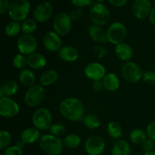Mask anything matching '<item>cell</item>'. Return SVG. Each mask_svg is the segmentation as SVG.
<instances>
[{"mask_svg": "<svg viewBox=\"0 0 155 155\" xmlns=\"http://www.w3.org/2000/svg\"><path fill=\"white\" fill-rule=\"evenodd\" d=\"M59 112L67 120L77 122L84 117L85 107L78 98L70 97L64 99L59 104Z\"/></svg>", "mask_w": 155, "mask_h": 155, "instance_id": "cell-1", "label": "cell"}, {"mask_svg": "<svg viewBox=\"0 0 155 155\" xmlns=\"http://www.w3.org/2000/svg\"><path fill=\"white\" fill-rule=\"evenodd\" d=\"M41 149L48 155H59L64 148V142L59 137L51 134H45L39 140Z\"/></svg>", "mask_w": 155, "mask_h": 155, "instance_id": "cell-2", "label": "cell"}, {"mask_svg": "<svg viewBox=\"0 0 155 155\" xmlns=\"http://www.w3.org/2000/svg\"><path fill=\"white\" fill-rule=\"evenodd\" d=\"M30 10V4L27 0H15L10 4L8 9L9 17L15 21H24Z\"/></svg>", "mask_w": 155, "mask_h": 155, "instance_id": "cell-3", "label": "cell"}, {"mask_svg": "<svg viewBox=\"0 0 155 155\" xmlns=\"http://www.w3.org/2000/svg\"><path fill=\"white\" fill-rule=\"evenodd\" d=\"M33 126L39 130H49L52 125V116L46 107H40L33 113L32 117Z\"/></svg>", "mask_w": 155, "mask_h": 155, "instance_id": "cell-4", "label": "cell"}, {"mask_svg": "<svg viewBox=\"0 0 155 155\" xmlns=\"http://www.w3.org/2000/svg\"><path fill=\"white\" fill-rule=\"evenodd\" d=\"M107 42L114 45L124 42L127 36L126 26L121 22H114L110 24L106 31Z\"/></svg>", "mask_w": 155, "mask_h": 155, "instance_id": "cell-5", "label": "cell"}, {"mask_svg": "<svg viewBox=\"0 0 155 155\" xmlns=\"http://www.w3.org/2000/svg\"><path fill=\"white\" fill-rule=\"evenodd\" d=\"M45 92L41 84H35L29 87L24 95V101L29 107H36L44 100Z\"/></svg>", "mask_w": 155, "mask_h": 155, "instance_id": "cell-6", "label": "cell"}, {"mask_svg": "<svg viewBox=\"0 0 155 155\" xmlns=\"http://www.w3.org/2000/svg\"><path fill=\"white\" fill-rule=\"evenodd\" d=\"M110 11L102 3H96L91 8L89 17L94 24L105 25L110 20Z\"/></svg>", "mask_w": 155, "mask_h": 155, "instance_id": "cell-7", "label": "cell"}, {"mask_svg": "<svg viewBox=\"0 0 155 155\" xmlns=\"http://www.w3.org/2000/svg\"><path fill=\"white\" fill-rule=\"evenodd\" d=\"M121 74L126 81L136 83L142 79L143 72L137 64L133 61H127L121 68Z\"/></svg>", "mask_w": 155, "mask_h": 155, "instance_id": "cell-8", "label": "cell"}, {"mask_svg": "<svg viewBox=\"0 0 155 155\" xmlns=\"http://www.w3.org/2000/svg\"><path fill=\"white\" fill-rule=\"evenodd\" d=\"M53 28L59 36L68 35L72 28V19L70 15L64 12L57 14L53 20Z\"/></svg>", "mask_w": 155, "mask_h": 155, "instance_id": "cell-9", "label": "cell"}, {"mask_svg": "<svg viewBox=\"0 0 155 155\" xmlns=\"http://www.w3.org/2000/svg\"><path fill=\"white\" fill-rule=\"evenodd\" d=\"M37 40L31 34H25L19 36L17 41V47L20 53L24 55H30L36 52L37 48Z\"/></svg>", "mask_w": 155, "mask_h": 155, "instance_id": "cell-10", "label": "cell"}, {"mask_svg": "<svg viewBox=\"0 0 155 155\" xmlns=\"http://www.w3.org/2000/svg\"><path fill=\"white\" fill-rule=\"evenodd\" d=\"M19 112V105L12 98L9 97H3L0 98V115L2 117H15Z\"/></svg>", "mask_w": 155, "mask_h": 155, "instance_id": "cell-11", "label": "cell"}, {"mask_svg": "<svg viewBox=\"0 0 155 155\" xmlns=\"http://www.w3.org/2000/svg\"><path fill=\"white\" fill-rule=\"evenodd\" d=\"M84 148L89 155H101L105 149V142L101 136H91L86 139Z\"/></svg>", "mask_w": 155, "mask_h": 155, "instance_id": "cell-12", "label": "cell"}, {"mask_svg": "<svg viewBox=\"0 0 155 155\" xmlns=\"http://www.w3.org/2000/svg\"><path fill=\"white\" fill-rule=\"evenodd\" d=\"M86 77L92 81L102 80L106 75V69L101 64L98 62H92L88 64L84 69Z\"/></svg>", "mask_w": 155, "mask_h": 155, "instance_id": "cell-13", "label": "cell"}, {"mask_svg": "<svg viewBox=\"0 0 155 155\" xmlns=\"http://www.w3.org/2000/svg\"><path fill=\"white\" fill-rule=\"evenodd\" d=\"M151 10V2L150 0H135L132 5L133 16L139 20H143L149 16Z\"/></svg>", "mask_w": 155, "mask_h": 155, "instance_id": "cell-14", "label": "cell"}, {"mask_svg": "<svg viewBox=\"0 0 155 155\" xmlns=\"http://www.w3.org/2000/svg\"><path fill=\"white\" fill-rule=\"evenodd\" d=\"M43 45L49 51H58L61 48L62 41L60 36L55 32H47L43 36Z\"/></svg>", "mask_w": 155, "mask_h": 155, "instance_id": "cell-15", "label": "cell"}, {"mask_svg": "<svg viewBox=\"0 0 155 155\" xmlns=\"http://www.w3.org/2000/svg\"><path fill=\"white\" fill-rule=\"evenodd\" d=\"M52 6L48 2L40 3L33 12V18L39 23H45L50 19L52 15Z\"/></svg>", "mask_w": 155, "mask_h": 155, "instance_id": "cell-16", "label": "cell"}, {"mask_svg": "<svg viewBox=\"0 0 155 155\" xmlns=\"http://www.w3.org/2000/svg\"><path fill=\"white\" fill-rule=\"evenodd\" d=\"M88 34H89V37L92 40L95 41V42L104 44L107 42L106 32L101 28V26L96 25V24H92V25L89 26Z\"/></svg>", "mask_w": 155, "mask_h": 155, "instance_id": "cell-17", "label": "cell"}, {"mask_svg": "<svg viewBox=\"0 0 155 155\" xmlns=\"http://www.w3.org/2000/svg\"><path fill=\"white\" fill-rule=\"evenodd\" d=\"M58 55L61 60L66 62H74L78 59L79 51L75 47L64 45L58 51Z\"/></svg>", "mask_w": 155, "mask_h": 155, "instance_id": "cell-18", "label": "cell"}, {"mask_svg": "<svg viewBox=\"0 0 155 155\" xmlns=\"http://www.w3.org/2000/svg\"><path fill=\"white\" fill-rule=\"evenodd\" d=\"M115 54L118 58L127 62L133 57V50L129 44L124 42L116 45Z\"/></svg>", "mask_w": 155, "mask_h": 155, "instance_id": "cell-19", "label": "cell"}, {"mask_svg": "<svg viewBox=\"0 0 155 155\" xmlns=\"http://www.w3.org/2000/svg\"><path fill=\"white\" fill-rule=\"evenodd\" d=\"M27 65L34 70H40L46 65L47 60L41 53L35 52L30 54L27 58Z\"/></svg>", "mask_w": 155, "mask_h": 155, "instance_id": "cell-20", "label": "cell"}, {"mask_svg": "<svg viewBox=\"0 0 155 155\" xmlns=\"http://www.w3.org/2000/svg\"><path fill=\"white\" fill-rule=\"evenodd\" d=\"M102 83L104 89L109 92H114L117 90L120 84L119 77L113 73L106 74V75L103 78Z\"/></svg>", "mask_w": 155, "mask_h": 155, "instance_id": "cell-21", "label": "cell"}, {"mask_svg": "<svg viewBox=\"0 0 155 155\" xmlns=\"http://www.w3.org/2000/svg\"><path fill=\"white\" fill-rule=\"evenodd\" d=\"M40 133L36 127L25 129L21 134V139L25 144H33L40 139Z\"/></svg>", "mask_w": 155, "mask_h": 155, "instance_id": "cell-22", "label": "cell"}, {"mask_svg": "<svg viewBox=\"0 0 155 155\" xmlns=\"http://www.w3.org/2000/svg\"><path fill=\"white\" fill-rule=\"evenodd\" d=\"M18 84L15 80H8L5 82L0 88V98L3 97L13 96L18 92Z\"/></svg>", "mask_w": 155, "mask_h": 155, "instance_id": "cell-23", "label": "cell"}, {"mask_svg": "<svg viewBox=\"0 0 155 155\" xmlns=\"http://www.w3.org/2000/svg\"><path fill=\"white\" fill-rule=\"evenodd\" d=\"M131 151V146L127 141L119 139L114 144L111 155H130Z\"/></svg>", "mask_w": 155, "mask_h": 155, "instance_id": "cell-24", "label": "cell"}, {"mask_svg": "<svg viewBox=\"0 0 155 155\" xmlns=\"http://www.w3.org/2000/svg\"><path fill=\"white\" fill-rule=\"evenodd\" d=\"M19 80L24 86L30 87L36 83V77L34 73L29 69H24L19 74Z\"/></svg>", "mask_w": 155, "mask_h": 155, "instance_id": "cell-25", "label": "cell"}, {"mask_svg": "<svg viewBox=\"0 0 155 155\" xmlns=\"http://www.w3.org/2000/svg\"><path fill=\"white\" fill-rule=\"evenodd\" d=\"M58 78V73L54 70L45 71L39 78V83L42 86H48L54 84Z\"/></svg>", "mask_w": 155, "mask_h": 155, "instance_id": "cell-26", "label": "cell"}, {"mask_svg": "<svg viewBox=\"0 0 155 155\" xmlns=\"http://www.w3.org/2000/svg\"><path fill=\"white\" fill-rule=\"evenodd\" d=\"M107 133L112 139L119 140L123 136V128L119 123L111 121L107 126Z\"/></svg>", "mask_w": 155, "mask_h": 155, "instance_id": "cell-27", "label": "cell"}, {"mask_svg": "<svg viewBox=\"0 0 155 155\" xmlns=\"http://www.w3.org/2000/svg\"><path fill=\"white\" fill-rule=\"evenodd\" d=\"M130 139L135 145H142L148 139V135L142 129H135L130 133Z\"/></svg>", "mask_w": 155, "mask_h": 155, "instance_id": "cell-28", "label": "cell"}, {"mask_svg": "<svg viewBox=\"0 0 155 155\" xmlns=\"http://www.w3.org/2000/svg\"><path fill=\"white\" fill-rule=\"evenodd\" d=\"M83 121L85 127L89 130H96L101 126V120L98 116L92 114L84 116Z\"/></svg>", "mask_w": 155, "mask_h": 155, "instance_id": "cell-29", "label": "cell"}, {"mask_svg": "<svg viewBox=\"0 0 155 155\" xmlns=\"http://www.w3.org/2000/svg\"><path fill=\"white\" fill-rule=\"evenodd\" d=\"M81 138L75 133L68 135L64 139V145L71 149L77 148L81 145Z\"/></svg>", "mask_w": 155, "mask_h": 155, "instance_id": "cell-30", "label": "cell"}, {"mask_svg": "<svg viewBox=\"0 0 155 155\" xmlns=\"http://www.w3.org/2000/svg\"><path fill=\"white\" fill-rule=\"evenodd\" d=\"M5 34L9 37H15L18 36L20 32L22 31L21 30V24H20L18 21H12L9 22L7 25L5 26Z\"/></svg>", "mask_w": 155, "mask_h": 155, "instance_id": "cell-31", "label": "cell"}, {"mask_svg": "<svg viewBox=\"0 0 155 155\" xmlns=\"http://www.w3.org/2000/svg\"><path fill=\"white\" fill-rule=\"evenodd\" d=\"M37 28V24L35 19L32 18H27L25 21H23L21 24V30L22 32L25 34H31L34 33Z\"/></svg>", "mask_w": 155, "mask_h": 155, "instance_id": "cell-32", "label": "cell"}, {"mask_svg": "<svg viewBox=\"0 0 155 155\" xmlns=\"http://www.w3.org/2000/svg\"><path fill=\"white\" fill-rule=\"evenodd\" d=\"M12 142V135L7 130L0 132V149L4 150L8 148Z\"/></svg>", "mask_w": 155, "mask_h": 155, "instance_id": "cell-33", "label": "cell"}, {"mask_svg": "<svg viewBox=\"0 0 155 155\" xmlns=\"http://www.w3.org/2000/svg\"><path fill=\"white\" fill-rule=\"evenodd\" d=\"M13 65L16 69L18 70H24L26 65H27V58L25 55L21 53L17 54L14 57L13 59Z\"/></svg>", "mask_w": 155, "mask_h": 155, "instance_id": "cell-34", "label": "cell"}, {"mask_svg": "<svg viewBox=\"0 0 155 155\" xmlns=\"http://www.w3.org/2000/svg\"><path fill=\"white\" fill-rule=\"evenodd\" d=\"M49 132L50 134L59 137V136L64 134L65 132H66V127L64 124H61V123H56V124L51 125V128L49 129Z\"/></svg>", "mask_w": 155, "mask_h": 155, "instance_id": "cell-35", "label": "cell"}, {"mask_svg": "<svg viewBox=\"0 0 155 155\" xmlns=\"http://www.w3.org/2000/svg\"><path fill=\"white\" fill-rule=\"evenodd\" d=\"M142 79H143L144 82H145L147 84L155 85V71H146L143 74Z\"/></svg>", "mask_w": 155, "mask_h": 155, "instance_id": "cell-36", "label": "cell"}, {"mask_svg": "<svg viewBox=\"0 0 155 155\" xmlns=\"http://www.w3.org/2000/svg\"><path fill=\"white\" fill-rule=\"evenodd\" d=\"M155 147V143H154V141L152 140L151 139H148L142 144V150L145 151V153L146 152H151V151H154V150Z\"/></svg>", "mask_w": 155, "mask_h": 155, "instance_id": "cell-37", "label": "cell"}, {"mask_svg": "<svg viewBox=\"0 0 155 155\" xmlns=\"http://www.w3.org/2000/svg\"><path fill=\"white\" fill-rule=\"evenodd\" d=\"M5 155H23V149L17 145L9 146L5 149L4 152Z\"/></svg>", "mask_w": 155, "mask_h": 155, "instance_id": "cell-38", "label": "cell"}, {"mask_svg": "<svg viewBox=\"0 0 155 155\" xmlns=\"http://www.w3.org/2000/svg\"><path fill=\"white\" fill-rule=\"evenodd\" d=\"M147 135L149 139H151L155 142V120L148 124L146 130Z\"/></svg>", "mask_w": 155, "mask_h": 155, "instance_id": "cell-39", "label": "cell"}, {"mask_svg": "<svg viewBox=\"0 0 155 155\" xmlns=\"http://www.w3.org/2000/svg\"><path fill=\"white\" fill-rule=\"evenodd\" d=\"M83 10L81 8H74L71 11V13H70V17L71 18L72 21H77V20L80 19L82 16H83Z\"/></svg>", "mask_w": 155, "mask_h": 155, "instance_id": "cell-40", "label": "cell"}, {"mask_svg": "<svg viewBox=\"0 0 155 155\" xmlns=\"http://www.w3.org/2000/svg\"><path fill=\"white\" fill-rule=\"evenodd\" d=\"M71 2L75 7L80 8L89 5L92 2V0H71Z\"/></svg>", "mask_w": 155, "mask_h": 155, "instance_id": "cell-41", "label": "cell"}, {"mask_svg": "<svg viewBox=\"0 0 155 155\" xmlns=\"http://www.w3.org/2000/svg\"><path fill=\"white\" fill-rule=\"evenodd\" d=\"M9 6H10V4L8 2V0H0V13L3 15L8 12Z\"/></svg>", "mask_w": 155, "mask_h": 155, "instance_id": "cell-42", "label": "cell"}, {"mask_svg": "<svg viewBox=\"0 0 155 155\" xmlns=\"http://www.w3.org/2000/svg\"><path fill=\"white\" fill-rule=\"evenodd\" d=\"M128 0H108L109 3L115 7H123L127 4Z\"/></svg>", "mask_w": 155, "mask_h": 155, "instance_id": "cell-43", "label": "cell"}, {"mask_svg": "<svg viewBox=\"0 0 155 155\" xmlns=\"http://www.w3.org/2000/svg\"><path fill=\"white\" fill-rule=\"evenodd\" d=\"M103 89H104V86H103L102 80H99V81H95L93 83V89L95 92H101Z\"/></svg>", "mask_w": 155, "mask_h": 155, "instance_id": "cell-44", "label": "cell"}, {"mask_svg": "<svg viewBox=\"0 0 155 155\" xmlns=\"http://www.w3.org/2000/svg\"><path fill=\"white\" fill-rule=\"evenodd\" d=\"M148 18H149L150 22H151L153 25H155V7L152 8Z\"/></svg>", "mask_w": 155, "mask_h": 155, "instance_id": "cell-45", "label": "cell"}, {"mask_svg": "<svg viewBox=\"0 0 155 155\" xmlns=\"http://www.w3.org/2000/svg\"><path fill=\"white\" fill-rule=\"evenodd\" d=\"M25 145H26V144L24 143V142H23V141L21 140V139H20L19 141H18V142H17V143H16L17 146L19 147V148H22V149H23V148H24V147L25 146Z\"/></svg>", "mask_w": 155, "mask_h": 155, "instance_id": "cell-46", "label": "cell"}, {"mask_svg": "<svg viewBox=\"0 0 155 155\" xmlns=\"http://www.w3.org/2000/svg\"><path fill=\"white\" fill-rule=\"evenodd\" d=\"M142 155H155V151H151V152H146L144 153Z\"/></svg>", "mask_w": 155, "mask_h": 155, "instance_id": "cell-47", "label": "cell"}, {"mask_svg": "<svg viewBox=\"0 0 155 155\" xmlns=\"http://www.w3.org/2000/svg\"><path fill=\"white\" fill-rule=\"evenodd\" d=\"M95 1H96L97 2H98V3H101V2H102L104 0H95Z\"/></svg>", "mask_w": 155, "mask_h": 155, "instance_id": "cell-48", "label": "cell"}, {"mask_svg": "<svg viewBox=\"0 0 155 155\" xmlns=\"http://www.w3.org/2000/svg\"><path fill=\"white\" fill-rule=\"evenodd\" d=\"M0 155H5V154H1Z\"/></svg>", "mask_w": 155, "mask_h": 155, "instance_id": "cell-49", "label": "cell"}, {"mask_svg": "<svg viewBox=\"0 0 155 155\" xmlns=\"http://www.w3.org/2000/svg\"><path fill=\"white\" fill-rule=\"evenodd\" d=\"M154 3H155V0H154Z\"/></svg>", "mask_w": 155, "mask_h": 155, "instance_id": "cell-50", "label": "cell"}, {"mask_svg": "<svg viewBox=\"0 0 155 155\" xmlns=\"http://www.w3.org/2000/svg\"><path fill=\"white\" fill-rule=\"evenodd\" d=\"M30 155H33V154H30Z\"/></svg>", "mask_w": 155, "mask_h": 155, "instance_id": "cell-51", "label": "cell"}]
</instances>
